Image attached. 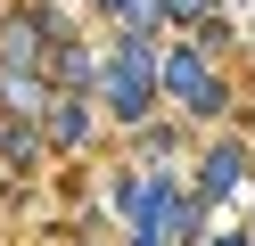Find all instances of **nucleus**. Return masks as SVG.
<instances>
[{
  "mask_svg": "<svg viewBox=\"0 0 255 246\" xmlns=\"http://www.w3.org/2000/svg\"><path fill=\"white\" fill-rule=\"evenodd\" d=\"M107 98H116V115L148 107V49L140 41H116V58H107Z\"/></svg>",
  "mask_w": 255,
  "mask_h": 246,
  "instance_id": "1",
  "label": "nucleus"
},
{
  "mask_svg": "<svg viewBox=\"0 0 255 246\" xmlns=\"http://www.w3.org/2000/svg\"><path fill=\"white\" fill-rule=\"evenodd\" d=\"M165 82H173V98H189V115H214L222 107V82L206 74L198 58H165Z\"/></svg>",
  "mask_w": 255,
  "mask_h": 246,
  "instance_id": "2",
  "label": "nucleus"
},
{
  "mask_svg": "<svg viewBox=\"0 0 255 246\" xmlns=\"http://www.w3.org/2000/svg\"><path fill=\"white\" fill-rule=\"evenodd\" d=\"M33 58H41L33 25H8V33H0V66H33Z\"/></svg>",
  "mask_w": 255,
  "mask_h": 246,
  "instance_id": "3",
  "label": "nucleus"
},
{
  "mask_svg": "<svg viewBox=\"0 0 255 246\" xmlns=\"http://www.w3.org/2000/svg\"><path fill=\"white\" fill-rule=\"evenodd\" d=\"M231 180H239V148H222V156L206 164V197H222V189H231Z\"/></svg>",
  "mask_w": 255,
  "mask_h": 246,
  "instance_id": "4",
  "label": "nucleus"
},
{
  "mask_svg": "<svg viewBox=\"0 0 255 246\" xmlns=\"http://www.w3.org/2000/svg\"><path fill=\"white\" fill-rule=\"evenodd\" d=\"M107 8H140V0H107Z\"/></svg>",
  "mask_w": 255,
  "mask_h": 246,
  "instance_id": "5",
  "label": "nucleus"
},
{
  "mask_svg": "<svg viewBox=\"0 0 255 246\" xmlns=\"http://www.w3.org/2000/svg\"><path fill=\"white\" fill-rule=\"evenodd\" d=\"M214 246H239V238H214Z\"/></svg>",
  "mask_w": 255,
  "mask_h": 246,
  "instance_id": "6",
  "label": "nucleus"
}]
</instances>
